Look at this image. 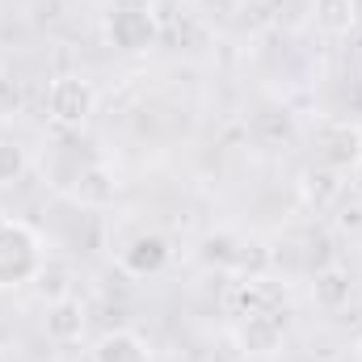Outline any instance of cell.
<instances>
[{
  "mask_svg": "<svg viewBox=\"0 0 362 362\" xmlns=\"http://www.w3.org/2000/svg\"><path fill=\"white\" fill-rule=\"evenodd\" d=\"M47 266V245L25 219H0V291L34 282Z\"/></svg>",
  "mask_w": 362,
  "mask_h": 362,
  "instance_id": "cell-1",
  "label": "cell"
},
{
  "mask_svg": "<svg viewBox=\"0 0 362 362\" xmlns=\"http://www.w3.org/2000/svg\"><path fill=\"white\" fill-rule=\"evenodd\" d=\"M97 110V89H93L85 76L76 72H64L47 85V118L59 127V131H81Z\"/></svg>",
  "mask_w": 362,
  "mask_h": 362,
  "instance_id": "cell-2",
  "label": "cell"
},
{
  "mask_svg": "<svg viewBox=\"0 0 362 362\" xmlns=\"http://www.w3.org/2000/svg\"><path fill=\"white\" fill-rule=\"evenodd\" d=\"M312 144H316V165L341 177L354 173V165L362 160V131L346 118H320L312 131Z\"/></svg>",
  "mask_w": 362,
  "mask_h": 362,
  "instance_id": "cell-3",
  "label": "cell"
},
{
  "mask_svg": "<svg viewBox=\"0 0 362 362\" xmlns=\"http://www.w3.org/2000/svg\"><path fill=\"white\" fill-rule=\"evenodd\" d=\"M105 42L114 51H127V55H139L156 42V17L148 8H135V4H122L114 13H105Z\"/></svg>",
  "mask_w": 362,
  "mask_h": 362,
  "instance_id": "cell-4",
  "label": "cell"
},
{
  "mask_svg": "<svg viewBox=\"0 0 362 362\" xmlns=\"http://www.w3.org/2000/svg\"><path fill=\"white\" fill-rule=\"evenodd\" d=\"M169 262H173V245L160 232H135L118 249V270L131 278H156L160 270H169Z\"/></svg>",
  "mask_w": 362,
  "mask_h": 362,
  "instance_id": "cell-5",
  "label": "cell"
},
{
  "mask_svg": "<svg viewBox=\"0 0 362 362\" xmlns=\"http://www.w3.org/2000/svg\"><path fill=\"white\" fill-rule=\"evenodd\" d=\"M286 341V320L274 312V308H253V312H240V325H236V346L245 354H278Z\"/></svg>",
  "mask_w": 362,
  "mask_h": 362,
  "instance_id": "cell-6",
  "label": "cell"
},
{
  "mask_svg": "<svg viewBox=\"0 0 362 362\" xmlns=\"http://www.w3.org/2000/svg\"><path fill=\"white\" fill-rule=\"evenodd\" d=\"M89 362H152V346L135 329H110L93 341Z\"/></svg>",
  "mask_w": 362,
  "mask_h": 362,
  "instance_id": "cell-7",
  "label": "cell"
},
{
  "mask_svg": "<svg viewBox=\"0 0 362 362\" xmlns=\"http://www.w3.org/2000/svg\"><path fill=\"white\" fill-rule=\"evenodd\" d=\"M42 329H47V337H51L55 346H72V341H81V333H85V303L72 299V295H59V299L47 308Z\"/></svg>",
  "mask_w": 362,
  "mask_h": 362,
  "instance_id": "cell-8",
  "label": "cell"
},
{
  "mask_svg": "<svg viewBox=\"0 0 362 362\" xmlns=\"http://www.w3.org/2000/svg\"><path fill=\"white\" fill-rule=\"evenodd\" d=\"M72 181H76L72 185V198L81 206H110L114 194H118V181H114V173L105 165H81Z\"/></svg>",
  "mask_w": 362,
  "mask_h": 362,
  "instance_id": "cell-9",
  "label": "cell"
},
{
  "mask_svg": "<svg viewBox=\"0 0 362 362\" xmlns=\"http://www.w3.org/2000/svg\"><path fill=\"white\" fill-rule=\"evenodd\" d=\"M350 295H354L350 270H341V266H325V270H316V278H312V299H316V308H325V312H341V308L350 303Z\"/></svg>",
  "mask_w": 362,
  "mask_h": 362,
  "instance_id": "cell-10",
  "label": "cell"
},
{
  "mask_svg": "<svg viewBox=\"0 0 362 362\" xmlns=\"http://www.w3.org/2000/svg\"><path fill=\"white\" fill-rule=\"evenodd\" d=\"M358 17H362L358 0H312V21H316L320 34L341 38V34H350L358 25Z\"/></svg>",
  "mask_w": 362,
  "mask_h": 362,
  "instance_id": "cell-11",
  "label": "cell"
},
{
  "mask_svg": "<svg viewBox=\"0 0 362 362\" xmlns=\"http://www.w3.org/2000/svg\"><path fill=\"white\" fill-rule=\"evenodd\" d=\"M30 169V156L17 139H0V185H13L21 181V173Z\"/></svg>",
  "mask_w": 362,
  "mask_h": 362,
  "instance_id": "cell-12",
  "label": "cell"
},
{
  "mask_svg": "<svg viewBox=\"0 0 362 362\" xmlns=\"http://www.w3.org/2000/svg\"><path fill=\"white\" fill-rule=\"evenodd\" d=\"M350 177H354V189H358V194H362V160H358V165H354V173H350Z\"/></svg>",
  "mask_w": 362,
  "mask_h": 362,
  "instance_id": "cell-13",
  "label": "cell"
},
{
  "mask_svg": "<svg viewBox=\"0 0 362 362\" xmlns=\"http://www.w3.org/2000/svg\"><path fill=\"white\" fill-rule=\"evenodd\" d=\"M354 362H362V337H358V346H354Z\"/></svg>",
  "mask_w": 362,
  "mask_h": 362,
  "instance_id": "cell-14",
  "label": "cell"
}]
</instances>
